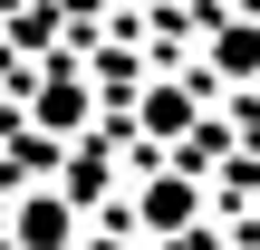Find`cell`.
Segmentation results:
<instances>
[{
	"mask_svg": "<svg viewBox=\"0 0 260 250\" xmlns=\"http://www.w3.org/2000/svg\"><path fill=\"white\" fill-rule=\"evenodd\" d=\"M193 212H203V183H193V173H154V183L135 193V222H145V231H193Z\"/></svg>",
	"mask_w": 260,
	"mask_h": 250,
	"instance_id": "cell-1",
	"label": "cell"
},
{
	"mask_svg": "<svg viewBox=\"0 0 260 250\" xmlns=\"http://www.w3.org/2000/svg\"><path fill=\"white\" fill-rule=\"evenodd\" d=\"M135 116H145V135H193V96H183L174 77H164V87H145V106H135Z\"/></svg>",
	"mask_w": 260,
	"mask_h": 250,
	"instance_id": "cell-5",
	"label": "cell"
},
{
	"mask_svg": "<svg viewBox=\"0 0 260 250\" xmlns=\"http://www.w3.org/2000/svg\"><path fill=\"white\" fill-rule=\"evenodd\" d=\"M212 77H232V87L260 77V19H212Z\"/></svg>",
	"mask_w": 260,
	"mask_h": 250,
	"instance_id": "cell-4",
	"label": "cell"
},
{
	"mask_svg": "<svg viewBox=\"0 0 260 250\" xmlns=\"http://www.w3.org/2000/svg\"><path fill=\"white\" fill-rule=\"evenodd\" d=\"M77 241V202L68 193H29L19 202V250H68Z\"/></svg>",
	"mask_w": 260,
	"mask_h": 250,
	"instance_id": "cell-3",
	"label": "cell"
},
{
	"mask_svg": "<svg viewBox=\"0 0 260 250\" xmlns=\"http://www.w3.org/2000/svg\"><path fill=\"white\" fill-rule=\"evenodd\" d=\"M29 116H39L48 135H77V125H87V77H77V67H48V77L29 87Z\"/></svg>",
	"mask_w": 260,
	"mask_h": 250,
	"instance_id": "cell-2",
	"label": "cell"
},
{
	"mask_svg": "<svg viewBox=\"0 0 260 250\" xmlns=\"http://www.w3.org/2000/svg\"><path fill=\"white\" fill-rule=\"evenodd\" d=\"M241 250H260V231H251V241H241Z\"/></svg>",
	"mask_w": 260,
	"mask_h": 250,
	"instance_id": "cell-7",
	"label": "cell"
},
{
	"mask_svg": "<svg viewBox=\"0 0 260 250\" xmlns=\"http://www.w3.org/2000/svg\"><path fill=\"white\" fill-rule=\"evenodd\" d=\"M68 10H77V19H87V10H96V0H68Z\"/></svg>",
	"mask_w": 260,
	"mask_h": 250,
	"instance_id": "cell-6",
	"label": "cell"
}]
</instances>
